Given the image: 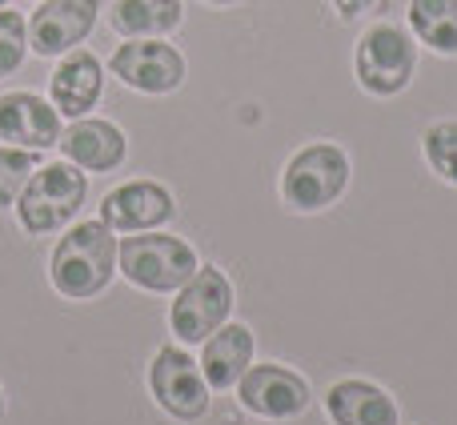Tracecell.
Returning a JSON list of instances; mask_svg holds the SVG:
<instances>
[{"label": "cell", "instance_id": "1", "mask_svg": "<svg viewBox=\"0 0 457 425\" xmlns=\"http://www.w3.org/2000/svg\"><path fill=\"white\" fill-rule=\"evenodd\" d=\"M117 273V237L104 221H80L56 241L48 257V281L69 301H93Z\"/></svg>", "mask_w": 457, "mask_h": 425}, {"label": "cell", "instance_id": "2", "mask_svg": "<svg viewBox=\"0 0 457 425\" xmlns=\"http://www.w3.org/2000/svg\"><path fill=\"white\" fill-rule=\"evenodd\" d=\"M117 269L145 293H177L201 269V257L189 241L173 233H141L117 241Z\"/></svg>", "mask_w": 457, "mask_h": 425}, {"label": "cell", "instance_id": "3", "mask_svg": "<svg viewBox=\"0 0 457 425\" xmlns=\"http://www.w3.org/2000/svg\"><path fill=\"white\" fill-rule=\"evenodd\" d=\"M85 197H88L85 169L69 165V161H53V165L37 169L24 181L21 197H16V217H21V229L29 237H48L77 217Z\"/></svg>", "mask_w": 457, "mask_h": 425}, {"label": "cell", "instance_id": "4", "mask_svg": "<svg viewBox=\"0 0 457 425\" xmlns=\"http://www.w3.org/2000/svg\"><path fill=\"white\" fill-rule=\"evenodd\" d=\"M345 185H349L345 149H337L329 141H313L301 153H293V161L285 165L281 197L285 205L297 212H317V209H329L345 193Z\"/></svg>", "mask_w": 457, "mask_h": 425}, {"label": "cell", "instance_id": "5", "mask_svg": "<svg viewBox=\"0 0 457 425\" xmlns=\"http://www.w3.org/2000/svg\"><path fill=\"white\" fill-rule=\"evenodd\" d=\"M357 85L370 96H397L410 88L413 69H418V45L397 24H373L357 40Z\"/></svg>", "mask_w": 457, "mask_h": 425}, {"label": "cell", "instance_id": "6", "mask_svg": "<svg viewBox=\"0 0 457 425\" xmlns=\"http://www.w3.org/2000/svg\"><path fill=\"white\" fill-rule=\"evenodd\" d=\"M233 313V285L217 265H201L189 281L177 289V301L169 309V325H173L181 346H201L209 333H217Z\"/></svg>", "mask_w": 457, "mask_h": 425}, {"label": "cell", "instance_id": "7", "mask_svg": "<svg viewBox=\"0 0 457 425\" xmlns=\"http://www.w3.org/2000/svg\"><path fill=\"white\" fill-rule=\"evenodd\" d=\"M149 389L157 405L177 421H197L209 413V381L185 349L161 346L149 365Z\"/></svg>", "mask_w": 457, "mask_h": 425}, {"label": "cell", "instance_id": "8", "mask_svg": "<svg viewBox=\"0 0 457 425\" xmlns=\"http://www.w3.org/2000/svg\"><path fill=\"white\" fill-rule=\"evenodd\" d=\"M109 69L120 85L137 88V93H149V96L177 93V88L185 85V56L157 37L120 45L117 53H112Z\"/></svg>", "mask_w": 457, "mask_h": 425}, {"label": "cell", "instance_id": "9", "mask_svg": "<svg viewBox=\"0 0 457 425\" xmlns=\"http://www.w3.org/2000/svg\"><path fill=\"white\" fill-rule=\"evenodd\" d=\"M237 397L257 418L289 421L309 410V381L293 373L289 365H249L237 381Z\"/></svg>", "mask_w": 457, "mask_h": 425}, {"label": "cell", "instance_id": "10", "mask_svg": "<svg viewBox=\"0 0 457 425\" xmlns=\"http://www.w3.org/2000/svg\"><path fill=\"white\" fill-rule=\"evenodd\" d=\"M101 0H40L29 16V48L37 56H64L96 29Z\"/></svg>", "mask_w": 457, "mask_h": 425}, {"label": "cell", "instance_id": "11", "mask_svg": "<svg viewBox=\"0 0 457 425\" xmlns=\"http://www.w3.org/2000/svg\"><path fill=\"white\" fill-rule=\"evenodd\" d=\"M177 212L173 193L161 181H125L101 201V221L112 233H149Z\"/></svg>", "mask_w": 457, "mask_h": 425}, {"label": "cell", "instance_id": "12", "mask_svg": "<svg viewBox=\"0 0 457 425\" xmlns=\"http://www.w3.org/2000/svg\"><path fill=\"white\" fill-rule=\"evenodd\" d=\"M0 141L12 149L45 153L61 141V112L53 101L37 93H4L0 96Z\"/></svg>", "mask_w": 457, "mask_h": 425}, {"label": "cell", "instance_id": "13", "mask_svg": "<svg viewBox=\"0 0 457 425\" xmlns=\"http://www.w3.org/2000/svg\"><path fill=\"white\" fill-rule=\"evenodd\" d=\"M56 149L64 153V161L85 173H112V169L125 165V153H129V141L112 121H101V117H77L69 129L61 133Z\"/></svg>", "mask_w": 457, "mask_h": 425}, {"label": "cell", "instance_id": "14", "mask_svg": "<svg viewBox=\"0 0 457 425\" xmlns=\"http://www.w3.org/2000/svg\"><path fill=\"white\" fill-rule=\"evenodd\" d=\"M104 88V64L96 61L88 48H72L64 53V61L56 64L53 80H48V101L61 117H88V109H96Z\"/></svg>", "mask_w": 457, "mask_h": 425}, {"label": "cell", "instance_id": "15", "mask_svg": "<svg viewBox=\"0 0 457 425\" xmlns=\"http://www.w3.org/2000/svg\"><path fill=\"white\" fill-rule=\"evenodd\" d=\"M325 413L333 418V425H402L397 402L365 378L333 381L325 394Z\"/></svg>", "mask_w": 457, "mask_h": 425}, {"label": "cell", "instance_id": "16", "mask_svg": "<svg viewBox=\"0 0 457 425\" xmlns=\"http://www.w3.org/2000/svg\"><path fill=\"white\" fill-rule=\"evenodd\" d=\"M253 329L241 321L221 325L217 333H209L201 341V373H205L209 389H233L241 381V373L253 365Z\"/></svg>", "mask_w": 457, "mask_h": 425}, {"label": "cell", "instance_id": "17", "mask_svg": "<svg viewBox=\"0 0 457 425\" xmlns=\"http://www.w3.org/2000/svg\"><path fill=\"white\" fill-rule=\"evenodd\" d=\"M185 8L181 0H117L109 12L112 32L129 40H145V37H165L181 24Z\"/></svg>", "mask_w": 457, "mask_h": 425}, {"label": "cell", "instance_id": "18", "mask_svg": "<svg viewBox=\"0 0 457 425\" xmlns=\"http://www.w3.org/2000/svg\"><path fill=\"white\" fill-rule=\"evenodd\" d=\"M410 29L434 53L457 56V0H410Z\"/></svg>", "mask_w": 457, "mask_h": 425}, {"label": "cell", "instance_id": "19", "mask_svg": "<svg viewBox=\"0 0 457 425\" xmlns=\"http://www.w3.org/2000/svg\"><path fill=\"white\" fill-rule=\"evenodd\" d=\"M421 149H426V161L442 181L457 185V121H437L421 133Z\"/></svg>", "mask_w": 457, "mask_h": 425}, {"label": "cell", "instance_id": "20", "mask_svg": "<svg viewBox=\"0 0 457 425\" xmlns=\"http://www.w3.org/2000/svg\"><path fill=\"white\" fill-rule=\"evenodd\" d=\"M32 173H37V153L0 145V209H8L16 197H21L24 181H29Z\"/></svg>", "mask_w": 457, "mask_h": 425}, {"label": "cell", "instance_id": "21", "mask_svg": "<svg viewBox=\"0 0 457 425\" xmlns=\"http://www.w3.org/2000/svg\"><path fill=\"white\" fill-rule=\"evenodd\" d=\"M29 56V21L21 12L0 8V80L12 77Z\"/></svg>", "mask_w": 457, "mask_h": 425}, {"label": "cell", "instance_id": "22", "mask_svg": "<svg viewBox=\"0 0 457 425\" xmlns=\"http://www.w3.org/2000/svg\"><path fill=\"white\" fill-rule=\"evenodd\" d=\"M333 4H337V12H341V16H349V21H353V16L370 12V8L378 4V0H333Z\"/></svg>", "mask_w": 457, "mask_h": 425}, {"label": "cell", "instance_id": "23", "mask_svg": "<svg viewBox=\"0 0 457 425\" xmlns=\"http://www.w3.org/2000/svg\"><path fill=\"white\" fill-rule=\"evenodd\" d=\"M205 4H237V0H205Z\"/></svg>", "mask_w": 457, "mask_h": 425}, {"label": "cell", "instance_id": "24", "mask_svg": "<svg viewBox=\"0 0 457 425\" xmlns=\"http://www.w3.org/2000/svg\"><path fill=\"white\" fill-rule=\"evenodd\" d=\"M0 413H4V394H0Z\"/></svg>", "mask_w": 457, "mask_h": 425}, {"label": "cell", "instance_id": "25", "mask_svg": "<svg viewBox=\"0 0 457 425\" xmlns=\"http://www.w3.org/2000/svg\"><path fill=\"white\" fill-rule=\"evenodd\" d=\"M0 8H8V0H0Z\"/></svg>", "mask_w": 457, "mask_h": 425}]
</instances>
